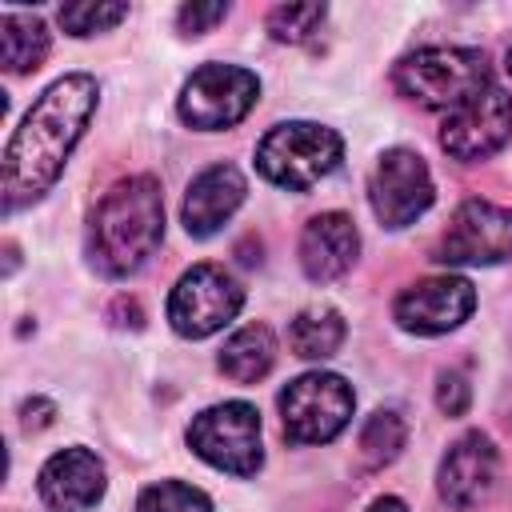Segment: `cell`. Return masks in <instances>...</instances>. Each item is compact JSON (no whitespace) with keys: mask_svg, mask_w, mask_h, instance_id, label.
<instances>
[{"mask_svg":"<svg viewBox=\"0 0 512 512\" xmlns=\"http://www.w3.org/2000/svg\"><path fill=\"white\" fill-rule=\"evenodd\" d=\"M96 100L100 88L84 72L60 76L36 96V104L24 112L20 128L4 148V172H0L4 212L36 204L60 180L72 148L80 144L88 120L96 116Z\"/></svg>","mask_w":512,"mask_h":512,"instance_id":"1","label":"cell"},{"mask_svg":"<svg viewBox=\"0 0 512 512\" xmlns=\"http://www.w3.org/2000/svg\"><path fill=\"white\" fill-rule=\"evenodd\" d=\"M164 240V192L152 176H128L104 192L88 220V260L100 276L124 280Z\"/></svg>","mask_w":512,"mask_h":512,"instance_id":"2","label":"cell"},{"mask_svg":"<svg viewBox=\"0 0 512 512\" xmlns=\"http://www.w3.org/2000/svg\"><path fill=\"white\" fill-rule=\"evenodd\" d=\"M392 84L420 108L452 112L492 84V64L480 48H420L392 68Z\"/></svg>","mask_w":512,"mask_h":512,"instance_id":"3","label":"cell"},{"mask_svg":"<svg viewBox=\"0 0 512 512\" xmlns=\"http://www.w3.org/2000/svg\"><path fill=\"white\" fill-rule=\"evenodd\" d=\"M344 156L340 132L312 124V120H288L276 124L260 144H256V168L264 180L288 192H308L324 176L336 172Z\"/></svg>","mask_w":512,"mask_h":512,"instance_id":"4","label":"cell"},{"mask_svg":"<svg viewBox=\"0 0 512 512\" xmlns=\"http://www.w3.org/2000/svg\"><path fill=\"white\" fill-rule=\"evenodd\" d=\"M280 424L292 444H328L336 440L356 408V396L336 372H304L280 392Z\"/></svg>","mask_w":512,"mask_h":512,"instance_id":"5","label":"cell"},{"mask_svg":"<svg viewBox=\"0 0 512 512\" xmlns=\"http://www.w3.org/2000/svg\"><path fill=\"white\" fill-rule=\"evenodd\" d=\"M188 448L228 476H256L264 464L260 448V412L244 400H224L192 416L188 424Z\"/></svg>","mask_w":512,"mask_h":512,"instance_id":"6","label":"cell"},{"mask_svg":"<svg viewBox=\"0 0 512 512\" xmlns=\"http://www.w3.org/2000/svg\"><path fill=\"white\" fill-rule=\"evenodd\" d=\"M256 100H260L256 72L240 64H204L184 80L176 112L196 132H224L240 124L256 108Z\"/></svg>","mask_w":512,"mask_h":512,"instance_id":"7","label":"cell"},{"mask_svg":"<svg viewBox=\"0 0 512 512\" xmlns=\"http://www.w3.org/2000/svg\"><path fill=\"white\" fill-rule=\"evenodd\" d=\"M244 308V288L220 264H192L168 296V324L184 340H204L236 320Z\"/></svg>","mask_w":512,"mask_h":512,"instance_id":"8","label":"cell"},{"mask_svg":"<svg viewBox=\"0 0 512 512\" xmlns=\"http://www.w3.org/2000/svg\"><path fill=\"white\" fill-rule=\"evenodd\" d=\"M432 172L420 152L412 148H388L368 180V204L384 228H408L432 208Z\"/></svg>","mask_w":512,"mask_h":512,"instance_id":"9","label":"cell"},{"mask_svg":"<svg viewBox=\"0 0 512 512\" xmlns=\"http://www.w3.org/2000/svg\"><path fill=\"white\" fill-rule=\"evenodd\" d=\"M512 136V96L500 84H488L484 92H476L472 100H464L460 108H452L444 116L440 128V148L460 160H488L492 152H500Z\"/></svg>","mask_w":512,"mask_h":512,"instance_id":"10","label":"cell"},{"mask_svg":"<svg viewBox=\"0 0 512 512\" xmlns=\"http://www.w3.org/2000/svg\"><path fill=\"white\" fill-rule=\"evenodd\" d=\"M440 264H500L512 260V208L492 200H464L436 244Z\"/></svg>","mask_w":512,"mask_h":512,"instance_id":"11","label":"cell"},{"mask_svg":"<svg viewBox=\"0 0 512 512\" xmlns=\"http://www.w3.org/2000/svg\"><path fill=\"white\" fill-rule=\"evenodd\" d=\"M472 308H476L472 280L448 272V276H428V280L408 284L396 296L392 316L412 336H444V332L460 328L472 316Z\"/></svg>","mask_w":512,"mask_h":512,"instance_id":"12","label":"cell"},{"mask_svg":"<svg viewBox=\"0 0 512 512\" xmlns=\"http://www.w3.org/2000/svg\"><path fill=\"white\" fill-rule=\"evenodd\" d=\"M496 476H500V452L492 444L488 432H464L444 456H440V468H436V492L448 508L456 512H468L476 504H484L496 488Z\"/></svg>","mask_w":512,"mask_h":512,"instance_id":"13","label":"cell"},{"mask_svg":"<svg viewBox=\"0 0 512 512\" xmlns=\"http://www.w3.org/2000/svg\"><path fill=\"white\" fill-rule=\"evenodd\" d=\"M40 500L52 512H88L100 504L108 480H104V464L96 452L88 448H64L56 456L44 460L40 476H36Z\"/></svg>","mask_w":512,"mask_h":512,"instance_id":"14","label":"cell"},{"mask_svg":"<svg viewBox=\"0 0 512 512\" xmlns=\"http://www.w3.org/2000/svg\"><path fill=\"white\" fill-rule=\"evenodd\" d=\"M244 196H248V184H244V176H240L236 164H212V168H204L188 184V196H184V208H180L188 236H196V240L216 236L236 216V208L244 204Z\"/></svg>","mask_w":512,"mask_h":512,"instance_id":"15","label":"cell"},{"mask_svg":"<svg viewBox=\"0 0 512 512\" xmlns=\"http://www.w3.org/2000/svg\"><path fill=\"white\" fill-rule=\"evenodd\" d=\"M360 256V232L344 212H320L300 232V268L312 284L340 280Z\"/></svg>","mask_w":512,"mask_h":512,"instance_id":"16","label":"cell"},{"mask_svg":"<svg viewBox=\"0 0 512 512\" xmlns=\"http://www.w3.org/2000/svg\"><path fill=\"white\" fill-rule=\"evenodd\" d=\"M220 372L236 384H256L272 372L276 364V336L268 324H244L240 332H232L220 348Z\"/></svg>","mask_w":512,"mask_h":512,"instance_id":"17","label":"cell"},{"mask_svg":"<svg viewBox=\"0 0 512 512\" xmlns=\"http://www.w3.org/2000/svg\"><path fill=\"white\" fill-rule=\"evenodd\" d=\"M348 328H344V316L328 304H312V308H300L288 324V348L300 356V360H328L336 356V348L344 344Z\"/></svg>","mask_w":512,"mask_h":512,"instance_id":"18","label":"cell"},{"mask_svg":"<svg viewBox=\"0 0 512 512\" xmlns=\"http://www.w3.org/2000/svg\"><path fill=\"white\" fill-rule=\"evenodd\" d=\"M48 56V28L40 16L28 12H4L0 16V60L12 76L36 72Z\"/></svg>","mask_w":512,"mask_h":512,"instance_id":"19","label":"cell"},{"mask_svg":"<svg viewBox=\"0 0 512 512\" xmlns=\"http://www.w3.org/2000/svg\"><path fill=\"white\" fill-rule=\"evenodd\" d=\"M404 440H408V424H404V416H400L396 408L372 412V416L364 420L360 444H356L360 464H364V468H384V464H392V460L400 456Z\"/></svg>","mask_w":512,"mask_h":512,"instance_id":"20","label":"cell"},{"mask_svg":"<svg viewBox=\"0 0 512 512\" xmlns=\"http://www.w3.org/2000/svg\"><path fill=\"white\" fill-rule=\"evenodd\" d=\"M328 8L324 4H276L268 12V32L280 44H304L312 32H320Z\"/></svg>","mask_w":512,"mask_h":512,"instance_id":"21","label":"cell"},{"mask_svg":"<svg viewBox=\"0 0 512 512\" xmlns=\"http://www.w3.org/2000/svg\"><path fill=\"white\" fill-rule=\"evenodd\" d=\"M136 512H212V500L184 480H160L140 492Z\"/></svg>","mask_w":512,"mask_h":512,"instance_id":"22","label":"cell"},{"mask_svg":"<svg viewBox=\"0 0 512 512\" xmlns=\"http://www.w3.org/2000/svg\"><path fill=\"white\" fill-rule=\"evenodd\" d=\"M128 16V4H104V0H80V4H64L60 8V28L68 36H96L108 32L112 24H120Z\"/></svg>","mask_w":512,"mask_h":512,"instance_id":"23","label":"cell"},{"mask_svg":"<svg viewBox=\"0 0 512 512\" xmlns=\"http://www.w3.org/2000/svg\"><path fill=\"white\" fill-rule=\"evenodd\" d=\"M228 16V4H184L180 12H176V24H180V32L184 36H200V32H208V28H216L220 20Z\"/></svg>","mask_w":512,"mask_h":512,"instance_id":"24","label":"cell"},{"mask_svg":"<svg viewBox=\"0 0 512 512\" xmlns=\"http://www.w3.org/2000/svg\"><path fill=\"white\" fill-rule=\"evenodd\" d=\"M468 400H472V388L460 372H444L440 376V388H436V404L444 416H464L468 412Z\"/></svg>","mask_w":512,"mask_h":512,"instance_id":"25","label":"cell"},{"mask_svg":"<svg viewBox=\"0 0 512 512\" xmlns=\"http://www.w3.org/2000/svg\"><path fill=\"white\" fill-rule=\"evenodd\" d=\"M52 404L48 400H28L24 404V428H44V424H52Z\"/></svg>","mask_w":512,"mask_h":512,"instance_id":"26","label":"cell"},{"mask_svg":"<svg viewBox=\"0 0 512 512\" xmlns=\"http://www.w3.org/2000/svg\"><path fill=\"white\" fill-rule=\"evenodd\" d=\"M368 512H408V504L400 496H380V500H372Z\"/></svg>","mask_w":512,"mask_h":512,"instance_id":"27","label":"cell"},{"mask_svg":"<svg viewBox=\"0 0 512 512\" xmlns=\"http://www.w3.org/2000/svg\"><path fill=\"white\" fill-rule=\"evenodd\" d=\"M508 72H512V48H508Z\"/></svg>","mask_w":512,"mask_h":512,"instance_id":"28","label":"cell"}]
</instances>
